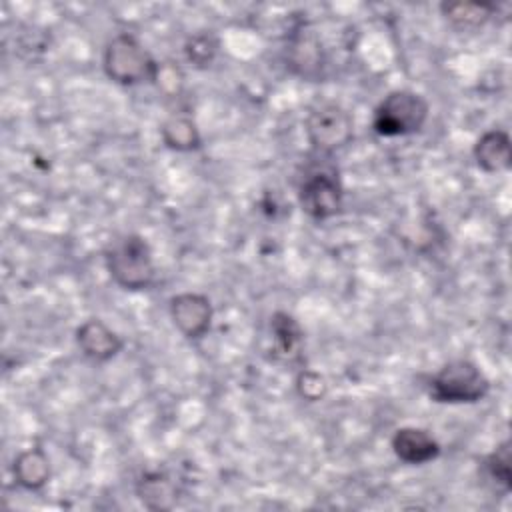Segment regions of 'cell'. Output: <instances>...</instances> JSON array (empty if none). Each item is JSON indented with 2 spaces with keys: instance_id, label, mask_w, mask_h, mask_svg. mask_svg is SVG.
<instances>
[{
  "instance_id": "cell-15",
  "label": "cell",
  "mask_w": 512,
  "mask_h": 512,
  "mask_svg": "<svg viewBox=\"0 0 512 512\" xmlns=\"http://www.w3.org/2000/svg\"><path fill=\"white\" fill-rule=\"evenodd\" d=\"M162 144L174 152H196L202 148V134L196 120L186 112L170 114L160 126Z\"/></svg>"
},
{
  "instance_id": "cell-13",
  "label": "cell",
  "mask_w": 512,
  "mask_h": 512,
  "mask_svg": "<svg viewBox=\"0 0 512 512\" xmlns=\"http://www.w3.org/2000/svg\"><path fill=\"white\" fill-rule=\"evenodd\" d=\"M12 474L20 488H24L28 492H38L50 480V474H52L50 458L44 452V448H40V446L24 448L14 456Z\"/></svg>"
},
{
  "instance_id": "cell-16",
  "label": "cell",
  "mask_w": 512,
  "mask_h": 512,
  "mask_svg": "<svg viewBox=\"0 0 512 512\" xmlns=\"http://www.w3.org/2000/svg\"><path fill=\"white\" fill-rule=\"evenodd\" d=\"M438 8L444 20L460 32L482 28L498 10L494 2H442Z\"/></svg>"
},
{
  "instance_id": "cell-20",
  "label": "cell",
  "mask_w": 512,
  "mask_h": 512,
  "mask_svg": "<svg viewBox=\"0 0 512 512\" xmlns=\"http://www.w3.org/2000/svg\"><path fill=\"white\" fill-rule=\"evenodd\" d=\"M152 84H156L158 90H162L166 96H176L184 86V74L172 62H158L156 78Z\"/></svg>"
},
{
  "instance_id": "cell-12",
  "label": "cell",
  "mask_w": 512,
  "mask_h": 512,
  "mask_svg": "<svg viewBox=\"0 0 512 512\" xmlns=\"http://www.w3.org/2000/svg\"><path fill=\"white\" fill-rule=\"evenodd\" d=\"M476 166L486 174L506 172L512 164V140L502 128H490L478 136L472 148Z\"/></svg>"
},
{
  "instance_id": "cell-18",
  "label": "cell",
  "mask_w": 512,
  "mask_h": 512,
  "mask_svg": "<svg viewBox=\"0 0 512 512\" xmlns=\"http://www.w3.org/2000/svg\"><path fill=\"white\" fill-rule=\"evenodd\" d=\"M184 58L196 70H206L214 64L220 52V40L214 32L202 30L186 38L184 42Z\"/></svg>"
},
{
  "instance_id": "cell-19",
  "label": "cell",
  "mask_w": 512,
  "mask_h": 512,
  "mask_svg": "<svg viewBox=\"0 0 512 512\" xmlns=\"http://www.w3.org/2000/svg\"><path fill=\"white\" fill-rule=\"evenodd\" d=\"M296 392L300 398L308 400V402H320L326 398L328 394V382L326 378L316 372V370H310V368H302L298 374H296Z\"/></svg>"
},
{
  "instance_id": "cell-5",
  "label": "cell",
  "mask_w": 512,
  "mask_h": 512,
  "mask_svg": "<svg viewBox=\"0 0 512 512\" xmlns=\"http://www.w3.org/2000/svg\"><path fill=\"white\" fill-rule=\"evenodd\" d=\"M304 132L316 154L330 156L352 142L354 120L342 104L326 100L310 108L304 120Z\"/></svg>"
},
{
  "instance_id": "cell-2",
  "label": "cell",
  "mask_w": 512,
  "mask_h": 512,
  "mask_svg": "<svg viewBox=\"0 0 512 512\" xmlns=\"http://www.w3.org/2000/svg\"><path fill=\"white\" fill-rule=\"evenodd\" d=\"M426 390L436 404H476L490 394V380L472 360L454 358L428 378Z\"/></svg>"
},
{
  "instance_id": "cell-8",
  "label": "cell",
  "mask_w": 512,
  "mask_h": 512,
  "mask_svg": "<svg viewBox=\"0 0 512 512\" xmlns=\"http://www.w3.org/2000/svg\"><path fill=\"white\" fill-rule=\"evenodd\" d=\"M168 314L186 340H200L212 326L214 308L206 294L180 292L168 300Z\"/></svg>"
},
{
  "instance_id": "cell-7",
  "label": "cell",
  "mask_w": 512,
  "mask_h": 512,
  "mask_svg": "<svg viewBox=\"0 0 512 512\" xmlns=\"http://www.w3.org/2000/svg\"><path fill=\"white\" fill-rule=\"evenodd\" d=\"M298 204L302 212L316 222L340 214L344 206V186L336 170L320 168L308 172L298 188Z\"/></svg>"
},
{
  "instance_id": "cell-17",
  "label": "cell",
  "mask_w": 512,
  "mask_h": 512,
  "mask_svg": "<svg viewBox=\"0 0 512 512\" xmlns=\"http://www.w3.org/2000/svg\"><path fill=\"white\" fill-rule=\"evenodd\" d=\"M482 468L486 478L502 490V494H508L512 488V448L510 440L504 438L492 452H488L482 458Z\"/></svg>"
},
{
  "instance_id": "cell-10",
  "label": "cell",
  "mask_w": 512,
  "mask_h": 512,
  "mask_svg": "<svg viewBox=\"0 0 512 512\" xmlns=\"http://www.w3.org/2000/svg\"><path fill=\"white\" fill-rule=\"evenodd\" d=\"M390 448L394 456L408 466L430 464L442 452L440 442L426 428L418 426L398 428L390 438Z\"/></svg>"
},
{
  "instance_id": "cell-3",
  "label": "cell",
  "mask_w": 512,
  "mask_h": 512,
  "mask_svg": "<svg viewBox=\"0 0 512 512\" xmlns=\"http://www.w3.org/2000/svg\"><path fill=\"white\" fill-rule=\"evenodd\" d=\"M102 70L118 86H138L154 82L158 60L134 34L118 32L104 46Z\"/></svg>"
},
{
  "instance_id": "cell-9",
  "label": "cell",
  "mask_w": 512,
  "mask_h": 512,
  "mask_svg": "<svg viewBox=\"0 0 512 512\" xmlns=\"http://www.w3.org/2000/svg\"><path fill=\"white\" fill-rule=\"evenodd\" d=\"M74 340H76V346L80 348V352L96 364L116 358L124 348L122 336L100 318L84 320L74 330Z\"/></svg>"
},
{
  "instance_id": "cell-11",
  "label": "cell",
  "mask_w": 512,
  "mask_h": 512,
  "mask_svg": "<svg viewBox=\"0 0 512 512\" xmlns=\"http://www.w3.org/2000/svg\"><path fill=\"white\" fill-rule=\"evenodd\" d=\"M272 358L282 364H298L304 352V328L286 310H276L270 316Z\"/></svg>"
},
{
  "instance_id": "cell-6",
  "label": "cell",
  "mask_w": 512,
  "mask_h": 512,
  "mask_svg": "<svg viewBox=\"0 0 512 512\" xmlns=\"http://www.w3.org/2000/svg\"><path fill=\"white\" fill-rule=\"evenodd\" d=\"M286 66L306 82H322L326 78L328 54L316 26L298 20L286 36Z\"/></svg>"
},
{
  "instance_id": "cell-14",
  "label": "cell",
  "mask_w": 512,
  "mask_h": 512,
  "mask_svg": "<svg viewBox=\"0 0 512 512\" xmlns=\"http://www.w3.org/2000/svg\"><path fill=\"white\" fill-rule=\"evenodd\" d=\"M136 494L150 510H170L178 500L176 482L162 470L144 472L136 482Z\"/></svg>"
},
{
  "instance_id": "cell-1",
  "label": "cell",
  "mask_w": 512,
  "mask_h": 512,
  "mask_svg": "<svg viewBox=\"0 0 512 512\" xmlns=\"http://www.w3.org/2000/svg\"><path fill=\"white\" fill-rule=\"evenodd\" d=\"M104 266L112 282L128 292L148 290L156 282V262L148 240L128 232L114 238L104 252Z\"/></svg>"
},
{
  "instance_id": "cell-4",
  "label": "cell",
  "mask_w": 512,
  "mask_h": 512,
  "mask_svg": "<svg viewBox=\"0 0 512 512\" xmlns=\"http://www.w3.org/2000/svg\"><path fill=\"white\" fill-rule=\"evenodd\" d=\"M430 116L428 100L408 88L388 92L374 108L372 130L382 138L418 134Z\"/></svg>"
}]
</instances>
